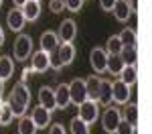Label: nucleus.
Masks as SVG:
<instances>
[{"instance_id":"obj_21","label":"nucleus","mask_w":152,"mask_h":134,"mask_svg":"<svg viewBox=\"0 0 152 134\" xmlns=\"http://www.w3.org/2000/svg\"><path fill=\"white\" fill-rule=\"evenodd\" d=\"M118 77H120L124 83L134 85L136 81H138V69H136V65H124L122 71L118 73Z\"/></svg>"},{"instance_id":"obj_31","label":"nucleus","mask_w":152,"mask_h":134,"mask_svg":"<svg viewBox=\"0 0 152 134\" xmlns=\"http://www.w3.org/2000/svg\"><path fill=\"white\" fill-rule=\"evenodd\" d=\"M114 134H136V126L130 124V122H126V120H120V124H118V128H116Z\"/></svg>"},{"instance_id":"obj_40","label":"nucleus","mask_w":152,"mask_h":134,"mask_svg":"<svg viewBox=\"0 0 152 134\" xmlns=\"http://www.w3.org/2000/svg\"><path fill=\"white\" fill-rule=\"evenodd\" d=\"M0 6H2V0H0Z\"/></svg>"},{"instance_id":"obj_38","label":"nucleus","mask_w":152,"mask_h":134,"mask_svg":"<svg viewBox=\"0 0 152 134\" xmlns=\"http://www.w3.org/2000/svg\"><path fill=\"white\" fill-rule=\"evenodd\" d=\"M24 2H26V0H12V4H14L16 8H20V6L24 4Z\"/></svg>"},{"instance_id":"obj_12","label":"nucleus","mask_w":152,"mask_h":134,"mask_svg":"<svg viewBox=\"0 0 152 134\" xmlns=\"http://www.w3.org/2000/svg\"><path fill=\"white\" fill-rule=\"evenodd\" d=\"M6 24H8V29L10 31H14V33H20L24 29V24H26V21H24V14L20 12V8H12L8 14H6Z\"/></svg>"},{"instance_id":"obj_3","label":"nucleus","mask_w":152,"mask_h":134,"mask_svg":"<svg viewBox=\"0 0 152 134\" xmlns=\"http://www.w3.org/2000/svg\"><path fill=\"white\" fill-rule=\"evenodd\" d=\"M77 110H79L77 116H79L83 122H87L89 126H91L94 122H97V118H99V104L94 102V100H85L83 104L77 106Z\"/></svg>"},{"instance_id":"obj_32","label":"nucleus","mask_w":152,"mask_h":134,"mask_svg":"<svg viewBox=\"0 0 152 134\" xmlns=\"http://www.w3.org/2000/svg\"><path fill=\"white\" fill-rule=\"evenodd\" d=\"M83 2H85V0H63L65 8L71 10V12H79L83 8Z\"/></svg>"},{"instance_id":"obj_33","label":"nucleus","mask_w":152,"mask_h":134,"mask_svg":"<svg viewBox=\"0 0 152 134\" xmlns=\"http://www.w3.org/2000/svg\"><path fill=\"white\" fill-rule=\"evenodd\" d=\"M49 8H51V12L59 14V12L65 10V4H63V0H51V2H49Z\"/></svg>"},{"instance_id":"obj_29","label":"nucleus","mask_w":152,"mask_h":134,"mask_svg":"<svg viewBox=\"0 0 152 134\" xmlns=\"http://www.w3.org/2000/svg\"><path fill=\"white\" fill-rule=\"evenodd\" d=\"M122 41H120V37L118 35H112L110 39H107V43H105V53L107 55H118L120 51H122Z\"/></svg>"},{"instance_id":"obj_8","label":"nucleus","mask_w":152,"mask_h":134,"mask_svg":"<svg viewBox=\"0 0 152 134\" xmlns=\"http://www.w3.org/2000/svg\"><path fill=\"white\" fill-rule=\"evenodd\" d=\"M31 67L35 69V73H45L47 69H51V53L47 51H35L33 59H31Z\"/></svg>"},{"instance_id":"obj_41","label":"nucleus","mask_w":152,"mask_h":134,"mask_svg":"<svg viewBox=\"0 0 152 134\" xmlns=\"http://www.w3.org/2000/svg\"><path fill=\"white\" fill-rule=\"evenodd\" d=\"M37 2H41V0H37Z\"/></svg>"},{"instance_id":"obj_25","label":"nucleus","mask_w":152,"mask_h":134,"mask_svg":"<svg viewBox=\"0 0 152 134\" xmlns=\"http://www.w3.org/2000/svg\"><path fill=\"white\" fill-rule=\"evenodd\" d=\"M10 94H14L16 97H20V100H24L26 104H31V89H28V85L24 83V81H16L14 83V87H12Z\"/></svg>"},{"instance_id":"obj_27","label":"nucleus","mask_w":152,"mask_h":134,"mask_svg":"<svg viewBox=\"0 0 152 134\" xmlns=\"http://www.w3.org/2000/svg\"><path fill=\"white\" fill-rule=\"evenodd\" d=\"M69 130H71V134H89V124L83 122L79 116H75L69 124Z\"/></svg>"},{"instance_id":"obj_22","label":"nucleus","mask_w":152,"mask_h":134,"mask_svg":"<svg viewBox=\"0 0 152 134\" xmlns=\"http://www.w3.org/2000/svg\"><path fill=\"white\" fill-rule=\"evenodd\" d=\"M124 106H126V108L124 110H120V112H122V120H126V122H130V124H134V126H136V124H138V106H136V104H124Z\"/></svg>"},{"instance_id":"obj_35","label":"nucleus","mask_w":152,"mask_h":134,"mask_svg":"<svg viewBox=\"0 0 152 134\" xmlns=\"http://www.w3.org/2000/svg\"><path fill=\"white\" fill-rule=\"evenodd\" d=\"M116 4V0H99V6H102V10L105 12H112V6Z\"/></svg>"},{"instance_id":"obj_13","label":"nucleus","mask_w":152,"mask_h":134,"mask_svg":"<svg viewBox=\"0 0 152 134\" xmlns=\"http://www.w3.org/2000/svg\"><path fill=\"white\" fill-rule=\"evenodd\" d=\"M39 106H43L49 112H55L57 110V106H55V92L49 85H43L39 89Z\"/></svg>"},{"instance_id":"obj_17","label":"nucleus","mask_w":152,"mask_h":134,"mask_svg":"<svg viewBox=\"0 0 152 134\" xmlns=\"http://www.w3.org/2000/svg\"><path fill=\"white\" fill-rule=\"evenodd\" d=\"M59 45V39H57V33L53 31H45L41 35V51H47V53H53Z\"/></svg>"},{"instance_id":"obj_20","label":"nucleus","mask_w":152,"mask_h":134,"mask_svg":"<svg viewBox=\"0 0 152 134\" xmlns=\"http://www.w3.org/2000/svg\"><path fill=\"white\" fill-rule=\"evenodd\" d=\"M99 81H102V77H95V75H89V77H85L87 100H94V102H97V97H99Z\"/></svg>"},{"instance_id":"obj_2","label":"nucleus","mask_w":152,"mask_h":134,"mask_svg":"<svg viewBox=\"0 0 152 134\" xmlns=\"http://www.w3.org/2000/svg\"><path fill=\"white\" fill-rule=\"evenodd\" d=\"M120 120H122V112H120V108H116V106H105L104 114H102V126H104L105 132H116L118 124H120Z\"/></svg>"},{"instance_id":"obj_30","label":"nucleus","mask_w":152,"mask_h":134,"mask_svg":"<svg viewBox=\"0 0 152 134\" xmlns=\"http://www.w3.org/2000/svg\"><path fill=\"white\" fill-rule=\"evenodd\" d=\"M12 120H14V116H12L8 104H6V102H4V104L0 102V126H8Z\"/></svg>"},{"instance_id":"obj_6","label":"nucleus","mask_w":152,"mask_h":134,"mask_svg":"<svg viewBox=\"0 0 152 134\" xmlns=\"http://www.w3.org/2000/svg\"><path fill=\"white\" fill-rule=\"evenodd\" d=\"M77 37V24L73 18H65L63 23L59 24L57 31V39L59 43H73V39Z\"/></svg>"},{"instance_id":"obj_4","label":"nucleus","mask_w":152,"mask_h":134,"mask_svg":"<svg viewBox=\"0 0 152 134\" xmlns=\"http://www.w3.org/2000/svg\"><path fill=\"white\" fill-rule=\"evenodd\" d=\"M130 96H132V85L124 83L120 77L112 81V102H116V104H128L130 102Z\"/></svg>"},{"instance_id":"obj_14","label":"nucleus","mask_w":152,"mask_h":134,"mask_svg":"<svg viewBox=\"0 0 152 134\" xmlns=\"http://www.w3.org/2000/svg\"><path fill=\"white\" fill-rule=\"evenodd\" d=\"M6 104H8V108H10V112H12V116H14V118L24 116V114H26V110H28V104H26L24 100H20V97H16L14 94L8 96Z\"/></svg>"},{"instance_id":"obj_18","label":"nucleus","mask_w":152,"mask_h":134,"mask_svg":"<svg viewBox=\"0 0 152 134\" xmlns=\"http://www.w3.org/2000/svg\"><path fill=\"white\" fill-rule=\"evenodd\" d=\"M14 75V59L8 55H2L0 57V79L6 81Z\"/></svg>"},{"instance_id":"obj_15","label":"nucleus","mask_w":152,"mask_h":134,"mask_svg":"<svg viewBox=\"0 0 152 134\" xmlns=\"http://www.w3.org/2000/svg\"><path fill=\"white\" fill-rule=\"evenodd\" d=\"M55 106H57L59 110H65L67 106H69V85L67 83H59L55 89Z\"/></svg>"},{"instance_id":"obj_9","label":"nucleus","mask_w":152,"mask_h":134,"mask_svg":"<svg viewBox=\"0 0 152 134\" xmlns=\"http://www.w3.org/2000/svg\"><path fill=\"white\" fill-rule=\"evenodd\" d=\"M112 12H114V16L120 23H126L130 16L134 14V6H132L130 0H116V4L112 6Z\"/></svg>"},{"instance_id":"obj_36","label":"nucleus","mask_w":152,"mask_h":134,"mask_svg":"<svg viewBox=\"0 0 152 134\" xmlns=\"http://www.w3.org/2000/svg\"><path fill=\"white\" fill-rule=\"evenodd\" d=\"M33 73H35V69H33V67H26V69L23 71V77H20V81H24V83H26V81H28V77H31Z\"/></svg>"},{"instance_id":"obj_37","label":"nucleus","mask_w":152,"mask_h":134,"mask_svg":"<svg viewBox=\"0 0 152 134\" xmlns=\"http://www.w3.org/2000/svg\"><path fill=\"white\" fill-rule=\"evenodd\" d=\"M4 39H6V35H4V29L0 26V47L4 45Z\"/></svg>"},{"instance_id":"obj_10","label":"nucleus","mask_w":152,"mask_h":134,"mask_svg":"<svg viewBox=\"0 0 152 134\" xmlns=\"http://www.w3.org/2000/svg\"><path fill=\"white\" fill-rule=\"evenodd\" d=\"M31 120L35 122L37 130H45L49 124H51V112L45 110L43 106H37L31 110Z\"/></svg>"},{"instance_id":"obj_34","label":"nucleus","mask_w":152,"mask_h":134,"mask_svg":"<svg viewBox=\"0 0 152 134\" xmlns=\"http://www.w3.org/2000/svg\"><path fill=\"white\" fill-rule=\"evenodd\" d=\"M49 134H67V130H65V126L63 124H51V128H49Z\"/></svg>"},{"instance_id":"obj_11","label":"nucleus","mask_w":152,"mask_h":134,"mask_svg":"<svg viewBox=\"0 0 152 134\" xmlns=\"http://www.w3.org/2000/svg\"><path fill=\"white\" fill-rule=\"evenodd\" d=\"M75 55H77V51H75V45L73 43H59L57 45V59L61 63V67L73 63Z\"/></svg>"},{"instance_id":"obj_28","label":"nucleus","mask_w":152,"mask_h":134,"mask_svg":"<svg viewBox=\"0 0 152 134\" xmlns=\"http://www.w3.org/2000/svg\"><path fill=\"white\" fill-rule=\"evenodd\" d=\"M124 63L120 59V55H107V65H105V71H110L112 75H118L122 71Z\"/></svg>"},{"instance_id":"obj_16","label":"nucleus","mask_w":152,"mask_h":134,"mask_svg":"<svg viewBox=\"0 0 152 134\" xmlns=\"http://www.w3.org/2000/svg\"><path fill=\"white\" fill-rule=\"evenodd\" d=\"M20 12L24 14V21H37L39 14H41V2H37V0H26L23 6H20Z\"/></svg>"},{"instance_id":"obj_19","label":"nucleus","mask_w":152,"mask_h":134,"mask_svg":"<svg viewBox=\"0 0 152 134\" xmlns=\"http://www.w3.org/2000/svg\"><path fill=\"white\" fill-rule=\"evenodd\" d=\"M97 104L102 106H110L112 104V79H102L99 81V97Z\"/></svg>"},{"instance_id":"obj_26","label":"nucleus","mask_w":152,"mask_h":134,"mask_svg":"<svg viewBox=\"0 0 152 134\" xmlns=\"http://www.w3.org/2000/svg\"><path fill=\"white\" fill-rule=\"evenodd\" d=\"M18 134H37V126L31 116H20L18 120Z\"/></svg>"},{"instance_id":"obj_1","label":"nucleus","mask_w":152,"mask_h":134,"mask_svg":"<svg viewBox=\"0 0 152 134\" xmlns=\"http://www.w3.org/2000/svg\"><path fill=\"white\" fill-rule=\"evenodd\" d=\"M12 51H14V59L16 61H26L33 55V37L20 33V35L14 39Z\"/></svg>"},{"instance_id":"obj_5","label":"nucleus","mask_w":152,"mask_h":134,"mask_svg":"<svg viewBox=\"0 0 152 134\" xmlns=\"http://www.w3.org/2000/svg\"><path fill=\"white\" fill-rule=\"evenodd\" d=\"M69 85V102L79 106L87 100V89H85V79H73Z\"/></svg>"},{"instance_id":"obj_7","label":"nucleus","mask_w":152,"mask_h":134,"mask_svg":"<svg viewBox=\"0 0 152 134\" xmlns=\"http://www.w3.org/2000/svg\"><path fill=\"white\" fill-rule=\"evenodd\" d=\"M89 65L95 73H105V65H107V53L104 47H94L89 53Z\"/></svg>"},{"instance_id":"obj_23","label":"nucleus","mask_w":152,"mask_h":134,"mask_svg":"<svg viewBox=\"0 0 152 134\" xmlns=\"http://www.w3.org/2000/svg\"><path fill=\"white\" fill-rule=\"evenodd\" d=\"M118 55H120V59H122L124 65H136V59H138L136 47H122V51Z\"/></svg>"},{"instance_id":"obj_39","label":"nucleus","mask_w":152,"mask_h":134,"mask_svg":"<svg viewBox=\"0 0 152 134\" xmlns=\"http://www.w3.org/2000/svg\"><path fill=\"white\" fill-rule=\"evenodd\" d=\"M2 94H4V81L0 79V97H2Z\"/></svg>"},{"instance_id":"obj_24","label":"nucleus","mask_w":152,"mask_h":134,"mask_svg":"<svg viewBox=\"0 0 152 134\" xmlns=\"http://www.w3.org/2000/svg\"><path fill=\"white\" fill-rule=\"evenodd\" d=\"M120 41H122V45L124 47H136V43H138V37H136V31L134 29H124V31H120Z\"/></svg>"}]
</instances>
